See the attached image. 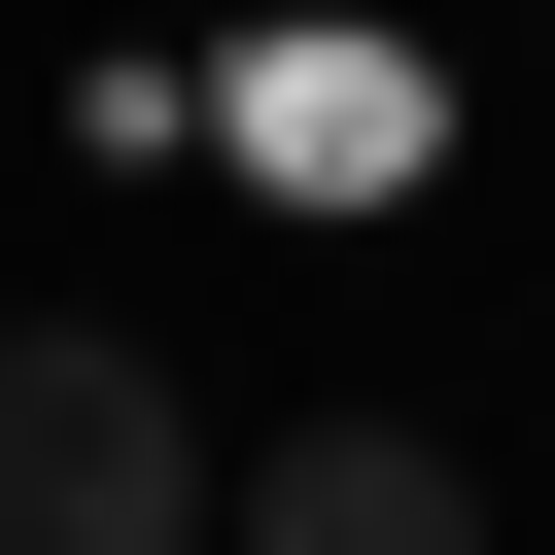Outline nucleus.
I'll use <instances>...</instances> for the list:
<instances>
[{"label":"nucleus","instance_id":"obj_1","mask_svg":"<svg viewBox=\"0 0 555 555\" xmlns=\"http://www.w3.org/2000/svg\"><path fill=\"white\" fill-rule=\"evenodd\" d=\"M243 486H208V416H173V347H104V312H0V555H208Z\"/></svg>","mask_w":555,"mask_h":555},{"label":"nucleus","instance_id":"obj_2","mask_svg":"<svg viewBox=\"0 0 555 555\" xmlns=\"http://www.w3.org/2000/svg\"><path fill=\"white\" fill-rule=\"evenodd\" d=\"M243 555H486V486H451L416 416H278V451H243Z\"/></svg>","mask_w":555,"mask_h":555},{"label":"nucleus","instance_id":"obj_3","mask_svg":"<svg viewBox=\"0 0 555 555\" xmlns=\"http://www.w3.org/2000/svg\"><path fill=\"white\" fill-rule=\"evenodd\" d=\"M416 139H451V104H416L382 35H278V69H243V173H347V208H382Z\"/></svg>","mask_w":555,"mask_h":555}]
</instances>
